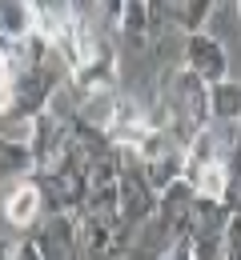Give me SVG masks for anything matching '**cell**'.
Instances as JSON below:
<instances>
[{
  "label": "cell",
  "instance_id": "obj_1",
  "mask_svg": "<svg viewBox=\"0 0 241 260\" xmlns=\"http://www.w3.org/2000/svg\"><path fill=\"white\" fill-rule=\"evenodd\" d=\"M89 164H93V156L72 140L69 152L52 164V168H40L33 184L40 188V196H44V208L81 216V212H85V200H89Z\"/></svg>",
  "mask_w": 241,
  "mask_h": 260
},
{
  "label": "cell",
  "instance_id": "obj_2",
  "mask_svg": "<svg viewBox=\"0 0 241 260\" xmlns=\"http://www.w3.org/2000/svg\"><path fill=\"white\" fill-rule=\"evenodd\" d=\"M24 140H29V152H33V172L52 168V164L69 152V144H72L69 116L57 112V108H44L40 116L29 120V136H24Z\"/></svg>",
  "mask_w": 241,
  "mask_h": 260
},
{
  "label": "cell",
  "instance_id": "obj_3",
  "mask_svg": "<svg viewBox=\"0 0 241 260\" xmlns=\"http://www.w3.org/2000/svg\"><path fill=\"white\" fill-rule=\"evenodd\" d=\"M185 68H193L201 80L217 84V80L229 76V52H225V44H221L217 36H209L205 28H201V32H189L185 36Z\"/></svg>",
  "mask_w": 241,
  "mask_h": 260
},
{
  "label": "cell",
  "instance_id": "obj_4",
  "mask_svg": "<svg viewBox=\"0 0 241 260\" xmlns=\"http://www.w3.org/2000/svg\"><path fill=\"white\" fill-rule=\"evenodd\" d=\"M153 128L149 120V104H141L133 96H117V112H113V124H109V140L113 144H129L137 148L141 136Z\"/></svg>",
  "mask_w": 241,
  "mask_h": 260
},
{
  "label": "cell",
  "instance_id": "obj_5",
  "mask_svg": "<svg viewBox=\"0 0 241 260\" xmlns=\"http://www.w3.org/2000/svg\"><path fill=\"white\" fill-rule=\"evenodd\" d=\"M153 32H157V20H153L149 0H125V12H121L113 36H117L125 48H145V44L153 40Z\"/></svg>",
  "mask_w": 241,
  "mask_h": 260
},
{
  "label": "cell",
  "instance_id": "obj_6",
  "mask_svg": "<svg viewBox=\"0 0 241 260\" xmlns=\"http://www.w3.org/2000/svg\"><path fill=\"white\" fill-rule=\"evenodd\" d=\"M40 212H44V196H40V188H36L33 180L29 184H16L12 192L4 196V220L12 228H33L36 220H40Z\"/></svg>",
  "mask_w": 241,
  "mask_h": 260
},
{
  "label": "cell",
  "instance_id": "obj_7",
  "mask_svg": "<svg viewBox=\"0 0 241 260\" xmlns=\"http://www.w3.org/2000/svg\"><path fill=\"white\" fill-rule=\"evenodd\" d=\"M209 112H213V124L237 128L241 124V80L225 76V80L209 84Z\"/></svg>",
  "mask_w": 241,
  "mask_h": 260
},
{
  "label": "cell",
  "instance_id": "obj_8",
  "mask_svg": "<svg viewBox=\"0 0 241 260\" xmlns=\"http://www.w3.org/2000/svg\"><path fill=\"white\" fill-rule=\"evenodd\" d=\"M145 176H149V184L157 188V192H165L169 184L177 180H185V148H165L161 156H153V160H145Z\"/></svg>",
  "mask_w": 241,
  "mask_h": 260
},
{
  "label": "cell",
  "instance_id": "obj_9",
  "mask_svg": "<svg viewBox=\"0 0 241 260\" xmlns=\"http://www.w3.org/2000/svg\"><path fill=\"white\" fill-rule=\"evenodd\" d=\"M20 172H33L29 140H20V136H0V180L20 176Z\"/></svg>",
  "mask_w": 241,
  "mask_h": 260
},
{
  "label": "cell",
  "instance_id": "obj_10",
  "mask_svg": "<svg viewBox=\"0 0 241 260\" xmlns=\"http://www.w3.org/2000/svg\"><path fill=\"white\" fill-rule=\"evenodd\" d=\"M189 184L197 188V196H205V200H229V164L225 160L205 164Z\"/></svg>",
  "mask_w": 241,
  "mask_h": 260
},
{
  "label": "cell",
  "instance_id": "obj_11",
  "mask_svg": "<svg viewBox=\"0 0 241 260\" xmlns=\"http://www.w3.org/2000/svg\"><path fill=\"white\" fill-rule=\"evenodd\" d=\"M213 8H217V0H185L181 4V12H177V24H181V32H201L205 28V20L213 16Z\"/></svg>",
  "mask_w": 241,
  "mask_h": 260
},
{
  "label": "cell",
  "instance_id": "obj_12",
  "mask_svg": "<svg viewBox=\"0 0 241 260\" xmlns=\"http://www.w3.org/2000/svg\"><path fill=\"white\" fill-rule=\"evenodd\" d=\"M157 260H197V240H193V232H189V228L177 232L169 244L157 252Z\"/></svg>",
  "mask_w": 241,
  "mask_h": 260
},
{
  "label": "cell",
  "instance_id": "obj_13",
  "mask_svg": "<svg viewBox=\"0 0 241 260\" xmlns=\"http://www.w3.org/2000/svg\"><path fill=\"white\" fill-rule=\"evenodd\" d=\"M221 260H241V212H237V208H233V216H229V224H225Z\"/></svg>",
  "mask_w": 241,
  "mask_h": 260
},
{
  "label": "cell",
  "instance_id": "obj_14",
  "mask_svg": "<svg viewBox=\"0 0 241 260\" xmlns=\"http://www.w3.org/2000/svg\"><path fill=\"white\" fill-rule=\"evenodd\" d=\"M16 108V80H0V116H12Z\"/></svg>",
  "mask_w": 241,
  "mask_h": 260
},
{
  "label": "cell",
  "instance_id": "obj_15",
  "mask_svg": "<svg viewBox=\"0 0 241 260\" xmlns=\"http://www.w3.org/2000/svg\"><path fill=\"white\" fill-rule=\"evenodd\" d=\"M233 208H237V212H241V192H237V200H233Z\"/></svg>",
  "mask_w": 241,
  "mask_h": 260
},
{
  "label": "cell",
  "instance_id": "obj_16",
  "mask_svg": "<svg viewBox=\"0 0 241 260\" xmlns=\"http://www.w3.org/2000/svg\"><path fill=\"white\" fill-rule=\"evenodd\" d=\"M233 4H237V16H241V0H233Z\"/></svg>",
  "mask_w": 241,
  "mask_h": 260
},
{
  "label": "cell",
  "instance_id": "obj_17",
  "mask_svg": "<svg viewBox=\"0 0 241 260\" xmlns=\"http://www.w3.org/2000/svg\"><path fill=\"white\" fill-rule=\"evenodd\" d=\"M121 260H137V256H133V252H129V256H121Z\"/></svg>",
  "mask_w": 241,
  "mask_h": 260
}]
</instances>
